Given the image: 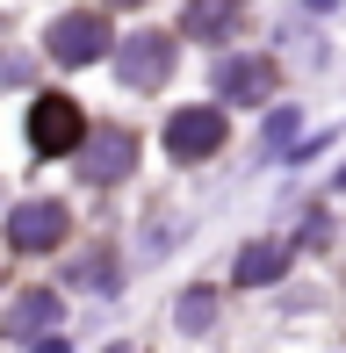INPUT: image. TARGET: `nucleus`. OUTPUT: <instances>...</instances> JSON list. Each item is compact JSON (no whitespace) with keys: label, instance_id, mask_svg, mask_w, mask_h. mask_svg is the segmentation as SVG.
I'll return each instance as SVG.
<instances>
[{"label":"nucleus","instance_id":"1","mask_svg":"<svg viewBox=\"0 0 346 353\" xmlns=\"http://www.w3.org/2000/svg\"><path fill=\"white\" fill-rule=\"evenodd\" d=\"M80 137H87L80 101H72V94H37V108H29V144H37V152H51V159H65Z\"/></svg>","mask_w":346,"mask_h":353},{"label":"nucleus","instance_id":"2","mask_svg":"<svg viewBox=\"0 0 346 353\" xmlns=\"http://www.w3.org/2000/svg\"><path fill=\"white\" fill-rule=\"evenodd\" d=\"M216 144H224V108L195 101V108H173L166 116V152L173 159H210Z\"/></svg>","mask_w":346,"mask_h":353},{"label":"nucleus","instance_id":"3","mask_svg":"<svg viewBox=\"0 0 346 353\" xmlns=\"http://www.w3.org/2000/svg\"><path fill=\"white\" fill-rule=\"evenodd\" d=\"M108 14H58L51 22V58L58 65H94V58L108 51Z\"/></svg>","mask_w":346,"mask_h":353},{"label":"nucleus","instance_id":"4","mask_svg":"<svg viewBox=\"0 0 346 353\" xmlns=\"http://www.w3.org/2000/svg\"><path fill=\"white\" fill-rule=\"evenodd\" d=\"M58 238H65V210H58V202H22V210L8 216V245L14 252H51Z\"/></svg>","mask_w":346,"mask_h":353},{"label":"nucleus","instance_id":"5","mask_svg":"<svg viewBox=\"0 0 346 353\" xmlns=\"http://www.w3.org/2000/svg\"><path fill=\"white\" fill-rule=\"evenodd\" d=\"M116 65L130 87H159L166 65H173V43L166 37H130V43H116Z\"/></svg>","mask_w":346,"mask_h":353},{"label":"nucleus","instance_id":"6","mask_svg":"<svg viewBox=\"0 0 346 353\" xmlns=\"http://www.w3.org/2000/svg\"><path fill=\"white\" fill-rule=\"evenodd\" d=\"M43 325H58V296H51V288H29V296L8 310V325H0V332H8V339H37Z\"/></svg>","mask_w":346,"mask_h":353},{"label":"nucleus","instance_id":"7","mask_svg":"<svg viewBox=\"0 0 346 353\" xmlns=\"http://www.w3.org/2000/svg\"><path fill=\"white\" fill-rule=\"evenodd\" d=\"M260 94H274V65L267 58H231L224 65V101H260Z\"/></svg>","mask_w":346,"mask_h":353},{"label":"nucleus","instance_id":"8","mask_svg":"<svg viewBox=\"0 0 346 353\" xmlns=\"http://www.w3.org/2000/svg\"><path fill=\"white\" fill-rule=\"evenodd\" d=\"M281 267H289V252H281V245H267V238L238 252V281H253V288H260V281H274Z\"/></svg>","mask_w":346,"mask_h":353},{"label":"nucleus","instance_id":"9","mask_svg":"<svg viewBox=\"0 0 346 353\" xmlns=\"http://www.w3.org/2000/svg\"><path fill=\"white\" fill-rule=\"evenodd\" d=\"M123 166H130V137H101V144H94V159H87V181H116V173Z\"/></svg>","mask_w":346,"mask_h":353},{"label":"nucleus","instance_id":"10","mask_svg":"<svg viewBox=\"0 0 346 353\" xmlns=\"http://www.w3.org/2000/svg\"><path fill=\"white\" fill-rule=\"evenodd\" d=\"M216 22H224V0H202V8H187V29H195V37H202V29H216Z\"/></svg>","mask_w":346,"mask_h":353},{"label":"nucleus","instance_id":"11","mask_svg":"<svg viewBox=\"0 0 346 353\" xmlns=\"http://www.w3.org/2000/svg\"><path fill=\"white\" fill-rule=\"evenodd\" d=\"M181 325H210V296H187L181 303Z\"/></svg>","mask_w":346,"mask_h":353},{"label":"nucleus","instance_id":"12","mask_svg":"<svg viewBox=\"0 0 346 353\" xmlns=\"http://www.w3.org/2000/svg\"><path fill=\"white\" fill-rule=\"evenodd\" d=\"M37 353H65V339H51V346H37Z\"/></svg>","mask_w":346,"mask_h":353},{"label":"nucleus","instance_id":"13","mask_svg":"<svg viewBox=\"0 0 346 353\" xmlns=\"http://www.w3.org/2000/svg\"><path fill=\"white\" fill-rule=\"evenodd\" d=\"M108 8H137V0H108Z\"/></svg>","mask_w":346,"mask_h":353},{"label":"nucleus","instance_id":"14","mask_svg":"<svg viewBox=\"0 0 346 353\" xmlns=\"http://www.w3.org/2000/svg\"><path fill=\"white\" fill-rule=\"evenodd\" d=\"M310 8H332V0H310Z\"/></svg>","mask_w":346,"mask_h":353}]
</instances>
